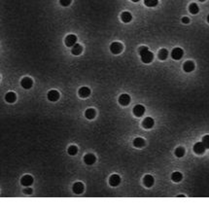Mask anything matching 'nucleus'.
Here are the masks:
<instances>
[{
	"instance_id": "1",
	"label": "nucleus",
	"mask_w": 209,
	"mask_h": 209,
	"mask_svg": "<svg viewBox=\"0 0 209 209\" xmlns=\"http://www.w3.org/2000/svg\"><path fill=\"white\" fill-rule=\"evenodd\" d=\"M139 55H140L142 62H144V63L152 62L153 58H154L153 53L150 52L148 47H145V46H141L139 48Z\"/></svg>"
},
{
	"instance_id": "2",
	"label": "nucleus",
	"mask_w": 209,
	"mask_h": 209,
	"mask_svg": "<svg viewBox=\"0 0 209 209\" xmlns=\"http://www.w3.org/2000/svg\"><path fill=\"white\" fill-rule=\"evenodd\" d=\"M184 56V51L181 49V48H174L171 52V58L175 60H179L183 58Z\"/></svg>"
},
{
	"instance_id": "3",
	"label": "nucleus",
	"mask_w": 209,
	"mask_h": 209,
	"mask_svg": "<svg viewBox=\"0 0 209 209\" xmlns=\"http://www.w3.org/2000/svg\"><path fill=\"white\" fill-rule=\"evenodd\" d=\"M122 50H123V45L121 44L120 42H114L110 45V51H111V53H114V55L120 53L122 52Z\"/></svg>"
},
{
	"instance_id": "4",
	"label": "nucleus",
	"mask_w": 209,
	"mask_h": 209,
	"mask_svg": "<svg viewBox=\"0 0 209 209\" xmlns=\"http://www.w3.org/2000/svg\"><path fill=\"white\" fill-rule=\"evenodd\" d=\"M64 43L67 47H73L75 44H77V36L74 35V34H69V35L66 36Z\"/></svg>"
},
{
	"instance_id": "5",
	"label": "nucleus",
	"mask_w": 209,
	"mask_h": 209,
	"mask_svg": "<svg viewBox=\"0 0 209 209\" xmlns=\"http://www.w3.org/2000/svg\"><path fill=\"white\" fill-rule=\"evenodd\" d=\"M21 85L23 89L29 90L31 89L32 86H33V81H32V79L29 78V77H25V78H23V80H21Z\"/></svg>"
},
{
	"instance_id": "6",
	"label": "nucleus",
	"mask_w": 209,
	"mask_h": 209,
	"mask_svg": "<svg viewBox=\"0 0 209 209\" xmlns=\"http://www.w3.org/2000/svg\"><path fill=\"white\" fill-rule=\"evenodd\" d=\"M47 97H48V99L50 101H52V102H56V101H58V98H60V93L56 90H52L48 93Z\"/></svg>"
},
{
	"instance_id": "7",
	"label": "nucleus",
	"mask_w": 209,
	"mask_h": 209,
	"mask_svg": "<svg viewBox=\"0 0 209 209\" xmlns=\"http://www.w3.org/2000/svg\"><path fill=\"white\" fill-rule=\"evenodd\" d=\"M130 102V96L127 93H123L119 97V103L123 106H127Z\"/></svg>"
},
{
	"instance_id": "8",
	"label": "nucleus",
	"mask_w": 209,
	"mask_h": 209,
	"mask_svg": "<svg viewBox=\"0 0 209 209\" xmlns=\"http://www.w3.org/2000/svg\"><path fill=\"white\" fill-rule=\"evenodd\" d=\"M144 113H145V107L143 105L138 104V105L133 107V114H134V116L141 117V116H143Z\"/></svg>"
},
{
	"instance_id": "9",
	"label": "nucleus",
	"mask_w": 209,
	"mask_h": 209,
	"mask_svg": "<svg viewBox=\"0 0 209 209\" xmlns=\"http://www.w3.org/2000/svg\"><path fill=\"white\" fill-rule=\"evenodd\" d=\"M205 146L203 145L202 142H197V143H195L194 145V152L195 154H199V155H201L203 153L205 152Z\"/></svg>"
},
{
	"instance_id": "10",
	"label": "nucleus",
	"mask_w": 209,
	"mask_h": 209,
	"mask_svg": "<svg viewBox=\"0 0 209 209\" xmlns=\"http://www.w3.org/2000/svg\"><path fill=\"white\" fill-rule=\"evenodd\" d=\"M142 125H143L144 128H146V130H150V128H152L153 127H154L155 121L151 117H147V118L144 119L143 123H142Z\"/></svg>"
},
{
	"instance_id": "11",
	"label": "nucleus",
	"mask_w": 209,
	"mask_h": 209,
	"mask_svg": "<svg viewBox=\"0 0 209 209\" xmlns=\"http://www.w3.org/2000/svg\"><path fill=\"white\" fill-rule=\"evenodd\" d=\"M121 183V177L118 174H113V175L110 176L109 178V184L112 187H117L118 185H120Z\"/></svg>"
},
{
	"instance_id": "12",
	"label": "nucleus",
	"mask_w": 209,
	"mask_h": 209,
	"mask_svg": "<svg viewBox=\"0 0 209 209\" xmlns=\"http://www.w3.org/2000/svg\"><path fill=\"white\" fill-rule=\"evenodd\" d=\"M73 193L76 195H80L82 194L83 192H84V184L82 183V182H76L74 185H73Z\"/></svg>"
},
{
	"instance_id": "13",
	"label": "nucleus",
	"mask_w": 209,
	"mask_h": 209,
	"mask_svg": "<svg viewBox=\"0 0 209 209\" xmlns=\"http://www.w3.org/2000/svg\"><path fill=\"white\" fill-rule=\"evenodd\" d=\"M21 185L25 187H29L31 186L32 183H33V177L30 175H25L23 176V178H21Z\"/></svg>"
},
{
	"instance_id": "14",
	"label": "nucleus",
	"mask_w": 209,
	"mask_h": 209,
	"mask_svg": "<svg viewBox=\"0 0 209 209\" xmlns=\"http://www.w3.org/2000/svg\"><path fill=\"white\" fill-rule=\"evenodd\" d=\"M84 162L87 163L88 165H92L96 162V158L93 154H87L84 157Z\"/></svg>"
},
{
	"instance_id": "15",
	"label": "nucleus",
	"mask_w": 209,
	"mask_h": 209,
	"mask_svg": "<svg viewBox=\"0 0 209 209\" xmlns=\"http://www.w3.org/2000/svg\"><path fill=\"white\" fill-rule=\"evenodd\" d=\"M78 95L80 97L82 98H86V97H89L90 95V90L88 87H82L81 89L79 90Z\"/></svg>"
},
{
	"instance_id": "16",
	"label": "nucleus",
	"mask_w": 209,
	"mask_h": 209,
	"mask_svg": "<svg viewBox=\"0 0 209 209\" xmlns=\"http://www.w3.org/2000/svg\"><path fill=\"white\" fill-rule=\"evenodd\" d=\"M183 69H184V71L185 72H192V71H194V69H195V63H194V61H192V60H188V61H186V62L184 63V65H183Z\"/></svg>"
},
{
	"instance_id": "17",
	"label": "nucleus",
	"mask_w": 209,
	"mask_h": 209,
	"mask_svg": "<svg viewBox=\"0 0 209 209\" xmlns=\"http://www.w3.org/2000/svg\"><path fill=\"white\" fill-rule=\"evenodd\" d=\"M143 182H144V185H145L147 188H151L153 185H154L155 180L152 175H146L143 179Z\"/></svg>"
},
{
	"instance_id": "18",
	"label": "nucleus",
	"mask_w": 209,
	"mask_h": 209,
	"mask_svg": "<svg viewBox=\"0 0 209 209\" xmlns=\"http://www.w3.org/2000/svg\"><path fill=\"white\" fill-rule=\"evenodd\" d=\"M95 115H96L95 110V109H93V108L87 109V110H86V112H85V116H86V118H87V119H89V120L95 119Z\"/></svg>"
},
{
	"instance_id": "19",
	"label": "nucleus",
	"mask_w": 209,
	"mask_h": 209,
	"mask_svg": "<svg viewBox=\"0 0 209 209\" xmlns=\"http://www.w3.org/2000/svg\"><path fill=\"white\" fill-rule=\"evenodd\" d=\"M5 99L8 103H14L16 99H17V96H16V93L13 92L8 93L6 95H5Z\"/></svg>"
},
{
	"instance_id": "20",
	"label": "nucleus",
	"mask_w": 209,
	"mask_h": 209,
	"mask_svg": "<svg viewBox=\"0 0 209 209\" xmlns=\"http://www.w3.org/2000/svg\"><path fill=\"white\" fill-rule=\"evenodd\" d=\"M83 51V48L80 44H75L73 47H72L71 49V53H73L74 56H79L80 53H82Z\"/></svg>"
},
{
	"instance_id": "21",
	"label": "nucleus",
	"mask_w": 209,
	"mask_h": 209,
	"mask_svg": "<svg viewBox=\"0 0 209 209\" xmlns=\"http://www.w3.org/2000/svg\"><path fill=\"white\" fill-rule=\"evenodd\" d=\"M133 145H134L136 148H142L145 145V140L141 137H137L133 140Z\"/></svg>"
},
{
	"instance_id": "22",
	"label": "nucleus",
	"mask_w": 209,
	"mask_h": 209,
	"mask_svg": "<svg viewBox=\"0 0 209 209\" xmlns=\"http://www.w3.org/2000/svg\"><path fill=\"white\" fill-rule=\"evenodd\" d=\"M121 19H122V21H124V23H130V21L132 20V16H131L130 12H124L121 15Z\"/></svg>"
},
{
	"instance_id": "23",
	"label": "nucleus",
	"mask_w": 209,
	"mask_h": 209,
	"mask_svg": "<svg viewBox=\"0 0 209 209\" xmlns=\"http://www.w3.org/2000/svg\"><path fill=\"white\" fill-rule=\"evenodd\" d=\"M189 11H190V13H191V14L195 15V14H197V13L199 12V7L197 6V3H191V4H190V6H189Z\"/></svg>"
},
{
	"instance_id": "24",
	"label": "nucleus",
	"mask_w": 209,
	"mask_h": 209,
	"mask_svg": "<svg viewBox=\"0 0 209 209\" xmlns=\"http://www.w3.org/2000/svg\"><path fill=\"white\" fill-rule=\"evenodd\" d=\"M171 179H172V181L178 183V182H180L182 179H183V175H182V173L176 171V172L172 173V175H171Z\"/></svg>"
},
{
	"instance_id": "25",
	"label": "nucleus",
	"mask_w": 209,
	"mask_h": 209,
	"mask_svg": "<svg viewBox=\"0 0 209 209\" xmlns=\"http://www.w3.org/2000/svg\"><path fill=\"white\" fill-rule=\"evenodd\" d=\"M158 57L160 60H165L168 57V51L167 49H162L160 50L159 52V55H158Z\"/></svg>"
},
{
	"instance_id": "26",
	"label": "nucleus",
	"mask_w": 209,
	"mask_h": 209,
	"mask_svg": "<svg viewBox=\"0 0 209 209\" xmlns=\"http://www.w3.org/2000/svg\"><path fill=\"white\" fill-rule=\"evenodd\" d=\"M144 4L148 7H156L159 4L158 0H144Z\"/></svg>"
},
{
	"instance_id": "27",
	"label": "nucleus",
	"mask_w": 209,
	"mask_h": 209,
	"mask_svg": "<svg viewBox=\"0 0 209 209\" xmlns=\"http://www.w3.org/2000/svg\"><path fill=\"white\" fill-rule=\"evenodd\" d=\"M184 155H185V149L183 147H178V148L175 150V156L177 158H182Z\"/></svg>"
},
{
	"instance_id": "28",
	"label": "nucleus",
	"mask_w": 209,
	"mask_h": 209,
	"mask_svg": "<svg viewBox=\"0 0 209 209\" xmlns=\"http://www.w3.org/2000/svg\"><path fill=\"white\" fill-rule=\"evenodd\" d=\"M67 151H68L69 155L74 156V155H76L77 152H78V148H77V146H75V145H71V146H69V148H68Z\"/></svg>"
},
{
	"instance_id": "29",
	"label": "nucleus",
	"mask_w": 209,
	"mask_h": 209,
	"mask_svg": "<svg viewBox=\"0 0 209 209\" xmlns=\"http://www.w3.org/2000/svg\"><path fill=\"white\" fill-rule=\"evenodd\" d=\"M201 142L203 143V145L205 146L206 149H209V135H204V136H203Z\"/></svg>"
},
{
	"instance_id": "30",
	"label": "nucleus",
	"mask_w": 209,
	"mask_h": 209,
	"mask_svg": "<svg viewBox=\"0 0 209 209\" xmlns=\"http://www.w3.org/2000/svg\"><path fill=\"white\" fill-rule=\"evenodd\" d=\"M71 2H72V0H60V3L64 7L69 6V5L71 4Z\"/></svg>"
},
{
	"instance_id": "31",
	"label": "nucleus",
	"mask_w": 209,
	"mask_h": 209,
	"mask_svg": "<svg viewBox=\"0 0 209 209\" xmlns=\"http://www.w3.org/2000/svg\"><path fill=\"white\" fill-rule=\"evenodd\" d=\"M23 193L26 195H30V194H32V189L30 187H26V188L23 190Z\"/></svg>"
},
{
	"instance_id": "32",
	"label": "nucleus",
	"mask_w": 209,
	"mask_h": 209,
	"mask_svg": "<svg viewBox=\"0 0 209 209\" xmlns=\"http://www.w3.org/2000/svg\"><path fill=\"white\" fill-rule=\"evenodd\" d=\"M182 23H185V25H187V23H190V19L188 17H184V18H182Z\"/></svg>"
},
{
	"instance_id": "33",
	"label": "nucleus",
	"mask_w": 209,
	"mask_h": 209,
	"mask_svg": "<svg viewBox=\"0 0 209 209\" xmlns=\"http://www.w3.org/2000/svg\"><path fill=\"white\" fill-rule=\"evenodd\" d=\"M131 1H132V2H138L139 0H131Z\"/></svg>"
},
{
	"instance_id": "34",
	"label": "nucleus",
	"mask_w": 209,
	"mask_h": 209,
	"mask_svg": "<svg viewBox=\"0 0 209 209\" xmlns=\"http://www.w3.org/2000/svg\"><path fill=\"white\" fill-rule=\"evenodd\" d=\"M207 21H208V23H209V15L207 16Z\"/></svg>"
},
{
	"instance_id": "35",
	"label": "nucleus",
	"mask_w": 209,
	"mask_h": 209,
	"mask_svg": "<svg viewBox=\"0 0 209 209\" xmlns=\"http://www.w3.org/2000/svg\"><path fill=\"white\" fill-rule=\"evenodd\" d=\"M199 1H200V2H204L205 0H199Z\"/></svg>"
}]
</instances>
